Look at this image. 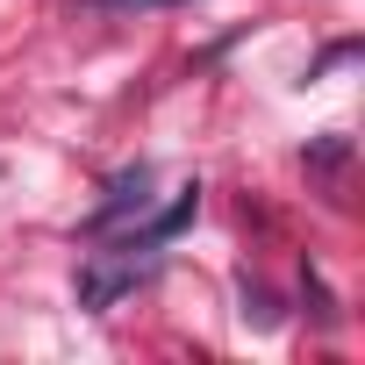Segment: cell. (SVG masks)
I'll return each instance as SVG.
<instances>
[{
  "label": "cell",
  "mask_w": 365,
  "mask_h": 365,
  "mask_svg": "<svg viewBox=\"0 0 365 365\" xmlns=\"http://www.w3.org/2000/svg\"><path fill=\"white\" fill-rule=\"evenodd\" d=\"M143 279H150V258H136V251H93V258L79 265V287H72V294H79V308L101 315V308H115L122 294H136Z\"/></svg>",
  "instance_id": "obj_1"
},
{
  "label": "cell",
  "mask_w": 365,
  "mask_h": 365,
  "mask_svg": "<svg viewBox=\"0 0 365 365\" xmlns=\"http://www.w3.org/2000/svg\"><path fill=\"white\" fill-rule=\"evenodd\" d=\"M150 179H158L150 165H129V172H115V179H108V201L86 215V237H108L122 215H143V208H150Z\"/></svg>",
  "instance_id": "obj_2"
},
{
  "label": "cell",
  "mask_w": 365,
  "mask_h": 365,
  "mask_svg": "<svg viewBox=\"0 0 365 365\" xmlns=\"http://www.w3.org/2000/svg\"><path fill=\"white\" fill-rule=\"evenodd\" d=\"M101 8H172V0H101Z\"/></svg>",
  "instance_id": "obj_3"
}]
</instances>
